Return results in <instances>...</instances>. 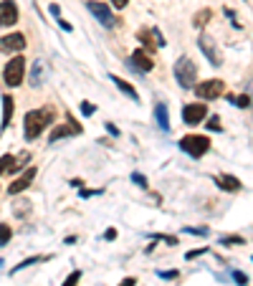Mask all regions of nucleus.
<instances>
[{
  "label": "nucleus",
  "mask_w": 253,
  "mask_h": 286,
  "mask_svg": "<svg viewBox=\"0 0 253 286\" xmlns=\"http://www.w3.org/2000/svg\"><path fill=\"white\" fill-rule=\"evenodd\" d=\"M200 48H203V53L207 56V61H210L213 66H223V53H220V48L215 46L213 38L200 36Z\"/></svg>",
  "instance_id": "obj_7"
},
{
  "label": "nucleus",
  "mask_w": 253,
  "mask_h": 286,
  "mask_svg": "<svg viewBox=\"0 0 253 286\" xmlns=\"http://www.w3.org/2000/svg\"><path fill=\"white\" fill-rule=\"evenodd\" d=\"M185 233H195V236H207L205 228H185Z\"/></svg>",
  "instance_id": "obj_30"
},
{
  "label": "nucleus",
  "mask_w": 253,
  "mask_h": 286,
  "mask_svg": "<svg viewBox=\"0 0 253 286\" xmlns=\"http://www.w3.org/2000/svg\"><path fill=\"white\" fill-rule=\"evenodd\" d=\"M180 149L192 157H203L207 149H210V140L203 137V134H187V137L180 140Z\"/></svg>",
  "instance_id": "obj_3"
},
{
  "label": "nucleus",
  "mask_w": 253,
  "mask_h": 286,
  "mask_svg": "<svg viewBox=\"0 0 253 286\" xmlns=\"http://www.w3.org/2000/svg\"><path fill=\"white\" fill-rule=\"evenodd\" d=\"M25 48V38L23 33H10L0 38V51L3 53H13V51H23Z\"/></svg>",
  "instance_id": "obj_10"
},
{
  "label": "nucleus",
  "mask_w": 253,
  "mask_h": 286,
  "mask_svg": "<svg viewBox=\"0 0 253 286\" xmlns=\"http://www.w3.org/2000/svg\"><path fill=\"white\" fill-rule=\"evenodd\" d=\"M230 101L235 104V107H241V109H246L248 104H251V99H248L246 94H243V96H230Z\"/></svg>",
  "instance_id": "obj_21"
},
{
  "label": "nucleus",
  "mask_w": 253,
  "mask_h": 286,
  "mask_svg": "<svg viewBox=\"0 0 253 286\" xmlns=\"http://www.w3.org/2000/svg\"><path fill=\"white\" fill-rule=\"evenodd\" d=\"M23 73H25V58L16 56V58H10V61L5 64L3 79H5V84H8V86H21Z\"/></svg>",
  "instance_id": "obj_4"
},
{
  "label": "nucleus",
  "mask_w": 253,
  "mask_h": 286,
  "mask_svg": "<svg viewBox=\"0 0 253 286\" xmlns=\"http://www.w3.org/2000/svg\"><path fill=\"white\" fill-rule=\"evenodd\" d=\"M94 112H96V107H94V104H92V101H84V104H81V114H84V117H89V114H94Z\"/></svg>",
  "instance_id": "obj_26"
},
{
  "label": "nucleus",
  "mask_w": 253,
  "mask_h": 286,
  "mask_svg": "<svg viewBox=\"0 0 253 286\" xmlns=\"http://www.w3.org/2000/svg\"><path fill=\"white\" fill-rule=\"evenodd\" d=\"M220 243H223V246H230V243H243V238H241V236H226V238H220Z\"/></svg>",
  "instance_id": "obj_23"
},
{
  "label": "nucleus",
  "mask_w": 253,
  "mask_h": 286,
  "mask_svg": "<svg viewBox=\"0 0 253 286\" xmlns=\"http://www.w3.org/2000/svg\"><path fill=\"white\" fill-rule=\"evenodd\" d=\"M132 180H135V183H137L139 188H147V177H144V175H139V172H135V175H132Z\"/></svg>",
  "instance_id": "obj_29"
},
{
  "label": "nucleus",
  "mask_w": 253,
  "mask_h": 286,
  "mask_svg": "<svg viewBox=\"0 0 253 286\" xmlns=\"http://www.w3.org/2000/svg\"><path fill=\"white\" fill-rule=\"evenodd\" d=\"M155 117H157V124H160V129H170V117H167V107L165 104H157L155 107Z\"/></svg>",
  "instance_id": "obj_16"
},
{
  "label": "nucleus",
  "mask_w": 253,
  "mask_h": 286,
  "mask_svg": "<svg viewBox=\"0 0 253 286\" xmlns=\"http://www.w3.org/2000/svg\"><path fill=\"white\" fill-rule=\"evenodd\" d=\"M119 286H137V281H135V279H124V281L119 284Z\"/></svg>",
  "instance_id": "obj_33"
},
{
  "label": "nucleus",
  "mask_w": 253,
  "mask_h": 286,
  "mask_svg": "<svg viewBox=\"0 0 253 286\" xmlns=\"http://www.w3.org/2000/svg\"><path fill=\"white\" fill-rule=\"evenodd\" d=\"M33 177H36V167L25 170V175H23V177H18L16 183H13V185L8 188V192H10V195H18V192H23L28 185H31V180H33Z\"/></svg>",
  "instance_id": "obj_12"
},
{
  "label": "nucleus",
  "mask_w": 253,
  "mask_h": 286,
  "mask_svg": "<svg viewBox=\"0 0 253 286\" xmlns=\"http://www.w3.org/2000/svg\"><path fill=\"white\" fill-rule=\"evenodd\" d=\"M89 5V10H92V16H96L99 18V23L101 25H107V28H112L116 21L112 18V8L107 5V3H99V0H92V3H86Z\"/></svg>",
  "instance_id": "obj_6"
},
{
  "label": "nucleus",
  "mask_w": 253,
  "mask_h": 286,
  "mask_svg": "<svg viewBox=\"0 0 253 286\" xmlns=\"http://www.w3.org/2000/svg\"><path fill=\"white\" fill-rule=\"evenodd\" d=\"M81 132V127L76 124V122H69V124H61V127H56L53 132H51V142H58V140H64V137H69V134H79Z\"/></svg>",
  "instance_id": "obj_11"
},
{
  "label": "nucleus",
  "mask_w": 253,
  "mask_h": 286,
  "mask_svg": "<svg viewBox=\"0 0 253 286\" xmlns=\"http://www.w3.org/2000/svg\"><path fill=\"white\" fill-rule=\"evenodd\" d=\"M205 127H207V129H213V132H220V119H218V117H210Z\"/></svg>",
  "instance_id": "obj_27"
},
{
  "label": "nucleus",
  "mask_w": 253,
  "mask_h": 286,
  "mask_svg": "<svg viewBox=\"0 0 253 286\" xmlns=\"http://www.w3.org/2000/svg\"><path fill=\"white\" fill-rule=\"evenodd\" d=\"M104 238H107V240H114V238H116V231H114V228L107 231V233H104Z\"/></svg>",
  "instance_id": "obj_32"
},
{
  "label": "nucleus",
  "mask_w": 253,
  "mask_h": 286,
  "mask_svg": "<svg viewBox=\"0 0 253 286\" xmlns=\"http://www.w3.org/2000/svg\"><path fill=\"white\" fill-rule=\"evenodd\" d=\"M175 79L183 89H192V84H195V79H198V66L192 64L187 56H183L180 61L175 64Z\"/></svg>",
  "instance_id": "obj_2"
},
{
  "label": "nucleus",
  "mask_w": 253,
  "mask_h": 286,
  "mask_svg": "<svg viewBox=\"0 0 253 286\" xmlns=\"http://www.w3.org/2000/svg\"><path fill=\"white\" fill-rule=\"evenodd\" d=\"M10 117H13V99L10 96H3V124H0L3 129L10 124Z\"/></svg>",
  "instance_id": "obj_18"
},
{
  "label": "nucleus",
  "mask_w": 253,
  "mask_h": 286,
  "mask_svg": "<svg viewBox=\"0 0 253 286\" xmlns=\"http://www.w3.org/2000/svg\"><path fill=\"white\" fill-rule=\"evenodd\" d=\"M21 165H18V160L13 157V155H5V157H0V175L3 172H8V170H18Z\"/></svg>",
  "instance_id": "obj_17"
},
{
  "label": "nucleus",
  "mask_w": 253,
  "mask_h": 286,
  "mask_svg": "<svg viewBox=\"0 0 253 286\" xmlns=\"http://www.w3.org/2000/svg\"><path fill=\"white\" fill-rule=\"evenodd\" d=\"M51 119H53V109H33V112H28L25 114V140L31 142L36 140L38 134L46 129L51 124Z\"/></svg>",
  "instance_id": "obj_1"
},
{
  "label": "nucleus",
  "mask_w": 253,
  "mask_h": 286,
  "mask_svg": "<svg viewBox=\"0 0 253 286\" xmlns=\"http://www.w3.org/2000/svg\"><path fill=\"white\" fill-rule=\"evenodd\" d=\"M233 279H235L238 286H246V284H248V276L243 274V271H233Z\"/></svg>",
  "instance_id": "obj_24"
},
{
  "label": "nucleus",
  "mask_w": 253,
  "mask_h": 286,
  "mask_svg": "<svg viewBox=\"0 0 253 286\" xmlns=\"http://www.w3.org/2000/svg\"><path fill=\"white\" fill-rule=\"evenodd\" d=\"M195 94L200 99H218L223 94V81L220 79H210V81L195 84Z\"/></svg>",
  "instance_id": "obj_5"
},
{
  "label": "nucleus",
  "mask_w": 253,
  "mask_h": 286,
  "mask_svg": "<svg viewBox=\"0 0 253 286\" xmlns=\"http://www.w3.org/2000/svg\"><path fill=\"white\" fill-rule=\"evenodd\" d=\"M207 18H210V10H203V13H198V16H195V21H192V23H195V25L200 28V25H205V21H207Z\"/></svg>",
  "instance_id": "obj_22"
},
{
  "label": "nucleus",
  "mask_w": 253,
  "mask_h": 286,
  "mask_svg": "<svg viewBox=\"0 0 253 286\" xmlns=\"http://www.w3.org/2000/svg\"><path fill=\"white\" fill-rule=\"evenodd\" d=\"M162 279H177V271H160Z\"/></svg>",
  "instance_id": "obj_31"
},
{
  "label": "nucleus",
  "mask_w": 253,
  "mask_h": 286,
  "mask_svg": "<svg viewBox=\"0 0 253 286\" xmlns=\"http://www.w3.org/2000/svg\"><path fill=\"white\" fill-rule=\"evenodd\" d=\"M207 109H205V104H187V107L183 109V119H185V124H200L203 119H205Z\"/></svg>",
  "instance_id": "obj_9"
},
{
  "label": "nucleus",
  "mask_w": 253,
  "mask_h": 286,
  "mask_svg": "<svg viewBox=\"0 0 253 286\" xmlns=\"http://www.w3.org/2000/svg\"><path fill=\"white\" fill-rule=\"evenodd\" d=\"M41 71H43V64L36 61L33 64V86H41Z\"/></svg>",
  "instance_id": "obj_20"
},
{
  "label": "nucleus",
  "mask_w": 253,
  "mask_h": 286,
  "mask_svg": "<svg viewBox=\"0 0 253 286\" xmlns=\"http://www.w3.org/2000/svg\"><path fill=\"white\" fill-rule=\"evenodd\" d=\"M18 21V8L13 0H3L0 3V28H8Z\"/></svg>",
  "instance_id": "obj_8"
},
{
  "label": "nucleus",
  "mask_w": 253,
  "mask_h": 286,
  "mask_svg": "<svg viewBox=\"0 0 253 286\" xmlns=\"http://www.w3.org/2000/svg\"><path fill=\"white\" fill-rule=\"evenodd\" d=\"M205 251H207V248H198V251H187V253H185V259H187V261H192V259H198V256H203Z\"/></svg>",
  "instance_id": "obj_28"
},
{
  "label": "nucleus",
  "mask_w": 253,
  "mask_h": 286,
  "mask_svg": "<svg viewBox=\"0 0 253 286\" xmlns=\"http://www.w3.org/2000/svg\"><path fill=\"white\" fill-rule=\"evenodd\" d=\"M112 81L116 84V89H119V92H124L127 96H132V101H137V104H139V94L135 92V86H132L129 81H124V79H119V76H112Z\"/></svg>",
  "instance_id": "obj_15"
},
{
  "label": "nucleus",
  "mask_w": 253,
  "mask_h": 286,
  "mask_svg": "<svg viewBox=\"0 0 253 286\" xmlns=\"http://www.w3.org/2000/svg\"><path fill=\"white\" fill-rule=\"evenodd\" d=\"M13 231H10V225H0V246H5L8 240H10Z\"/></svg>",
  "instance_id": "obj_19"
},
{
  "label": "nucleus",
  "mask_w": 253,
  "mask_h": 286,
  "mask_svg": "<svg viewBox=\"0 0 253 286\" xmlns=\"http://www.w3.org/2000/svg\"><path fill=\"white\" fill-rule=\"evenodd\" d=\"M132 64H135L139 71H152V66H155V61L150 56H147V51H142V48H137L135 53H132Z\"/></svg>",
  "instance_id": "obj_13"
},
{
  "label": "nucleus",
  "mask_w": 253,
  "mask_h": 286,
  "mask_svg": "<svg viewBox=\"0 0 253 286\" xmlns=\"http://www.w3.org/2000/svg\"><path fill=\"white\" fill-rule=\"evenodd\" d=\"M215 183H218L223 190H228V192L241 190V180H238V177H233V175H218V177H215Z\"/></svg>",
  "instance_id": "obj_14"
},
{
  "label": "nucleus",
  "mask_w": 253,
  "mask_h": 286,
  "mask_svg": "<svg viewBox=\"0 0 253 286\" xmlns=\"http://www.w3.org/2000/svg\"><path fill=\"white\" fill-rule=\"evenodd\" d=\"M112 3H114V5H116V8H124V5H127V3H129V0H112Z\"/></svg>",
  "instance_id": "obj_34"
},
{
  "label": "nucleus",
  "mask_w": 253,
  "mask_h": 286,
  "mask_svg": "<svg viewBox=\"0 0 253 286\" xmlns=\"http://www.w3.org/2000/svg\"><path fill=\"white\" fill-rule=\"evenodd\" d=\"M79 279H81V271H73V274L64 281V286H76V284H79Z\"/></svg>",
  "instance_id": "obj_25"
}]
</instances>
